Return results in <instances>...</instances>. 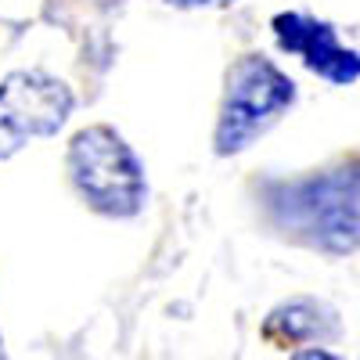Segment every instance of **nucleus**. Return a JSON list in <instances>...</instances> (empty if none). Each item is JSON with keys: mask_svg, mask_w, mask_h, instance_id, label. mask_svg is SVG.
Instances as JSON below:
<instances>
[{"mask_svg": "<svg viewBox=\"0 0 360 360\" xmlns=\"http://www.w3.org/2000/svg\"><path fill=\"white\" fill-rule=\"evenodd\" d=\"M270 220L288 238L328 256L360 245V159L303 180L274 184L266 198Z\"/></svg>", "mask_w": 360, "mask_h": 360, "instance_id": "obj_1", "label": "nucleus"}, {"mask_svg": "<svg viewBox=\"0 0 360 360\" xmlns=\"http://www.w3.org/2000/svg\"><path fill=\"white\" fill-rule=\"evenodd\" d=\"M65 169L86 209L108 220H130L148 205V176L123 134L94 123L69 141Z\"/></svg>", "mask_w": 360, "mask_h": 360, "instance_id": "obj_2", "label": "nucleus"}, {"mask_svg": "<svg viewBox=\"0 0 360 360\" xmlns=\"http://www.w3.org/2000/svg\"><path fill=\"white\" fill-rule=\"evenodd\" d=\"M295 105V83L266 54H242L227 69L224 101L213 130V152L238 155L259 141Z\"/></svg>", "mask_w": 360, "mask_h": 360, "instance_id": "obj_3", "label": "nucleus"}, {"mask_svg": "<svg viewBox=\"0 0 360 360\" xmlns=\"http://www.w3.org/2000/svg\"><path fill=\"white\" fill-rule=\"evenodd\" d=\"M72 90L44 69H15L0 79V162L25 144L54 137L72 115Z\"/></svg>", "mask_w": 360, "mask_h": 360, "instance_id": "obj_4", "label": "nucleus"}, {"mask_svg": "<svg viewBox=\"0 0 360 360\" xmlns=\"http://www.w3.org/2000/svg\"><path fill=\"white\" fill-rule=\"evenodd\" d=\"M274 40L285 54H295L314 76L349 86L360 79V51L339 44V29L307 11H278L270 18Z\"/></svg>", "mask_w": 360, "mask_h": 360, "instance_id": "obj_5", "label": "nucleus"}, {"mask_svg": "<svg viewBox=\"0 0 360 360\" xmlns=\"http://www.w3.org/2000/svg\"><path fill=\"white\" fill-rule=\"evenodd\" d=\"M339 332H342L339 314L321 299H307V295L274 307L263 321V339L278 349L299 342H328V339H339Z\"/></svg>", "mask_w": 360, "mask_h": 360, "instance_id": "obj_6", "label": "nucleus"}, {"mask_svg": "<svg viewBox=\"0 0 360 360\" xmlns=\"http://www.w3.org/2000/svg\"><path fill=\"white\" fill-rule=\"evenodd\" d=\"M169 8H180V11H198V8H231L238 0H162Z\"/></svg>", "mask_w": 360, "mask_h": 360, "instance_id": "obj_7", "label": "nucleus"}, {"mask_svg": "<svg viewBox=\"0 0 360 360\" xmlns=\"http://www.w3.org/2000/svg\"><path fill=\"white\" fill-rule=\"evenodd\" d=\"M0 353H4V335H0Z\"/></svg>", "mask_w": 360, "mask_h": 360, "instance_id": "obj_8", "label": "nucleus"}]
</instances>
